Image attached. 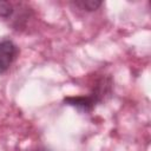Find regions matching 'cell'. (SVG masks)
<instances>
[{
	"mask_svg": "<svg viewBox=\"0 0 151 151\" xmlns=\"http://www.w3.org/2000/svg\"><path fill=\"white\" fill-rule=\"evenodd\" d=\"M111 84L107 83L105 79L98 81L96 88L88 94V96H80V97H67L64 99V103L67 105H71L76 109H78L81 112H91L94 106L100 103L106 94L111 92L110 90Z\"/></svg>",
	"mask_w": 151,
	"mask_h": 151,
	"instance_id": "1",
	"label": "cell"
},
{
	"mask_svg": "<svg viewBox=\"0 0 151 151\" xmlns=\"http://www.w3.org/2000/svg\"><path fill=\"white\" fill-rule=\"evenodd\" d=\"M19 53L18 46L9 39L0 41V76L6 73Z\"/></svg>",
	"mask_w": 151,
	"mask_h": 151,
	"instance_id": "2",
	"label": "cell"
},
{
	"mask_svg": "<svg viewBox=\"0 0 151 151\" xmlns=\"http://www.w3.org/2000/svg\"><path fill=\"white\" fill-rule=\"evenodd\" d=\"M72 5H74L79 9H83L86 12H93L98 9L103 5V2L97 0H77V1H73Z\"/></svg>",
	"mask_w": 151,
	"mask_h": 151,
	"instance_id": "3",
	"label": "cell"
},
{
	"mask_svg": "<svg viewBox=\"0 0 151 151\" xmlns=\"http://www.w3.org/2000/svg\"><path fill=\"white\" fill-rule=\"evenodd\" d=\"M13 12H14V8L11 2L0 0V18L7 19L13 14Z\"/></svg>",
	"mask_w": 151,
	"mask_h": 151,
	"instance_id": "4",
	"label": "cell"
},
{
	"mask_svg": "<svg viewBox=\"0 0 151 151\" xmlns=\"http://www.w3.org/2000/svg\"><path fill=\"white\" fill-rule=\"evenodd\" d=\"M35 151H52V150H48L47 147H38Z\"/></svg>",
	"mask_w": 151,
	"mask_h": 151,
	"instance_id": "5",
	"label": "cell"
}]
</instances>
